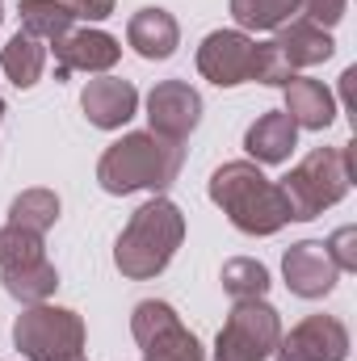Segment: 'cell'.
<instances>
[{"label":"cell","mask_w":357,"mask_h":361,"mask_svg":"<svg viewBox=\"0 0 357 361\" xmlns=\"http://www.w3.org/2000/svg\"><path fill=\"white\" fill-rule=\"evenodd\" d=\"M210 202L227 214V223L244 235H277L290 223V202L277 180L261 173L253 160H227L210 173Z\"/></svg>","instance_id":"1"},{"label":"cell","mask_w":357,"mask_h":361,"mask_svg":"<svg viewBox=\"0 0 357 361\" xmlns=\"http://www.w3.org/2000/svg\"><path fill=\"white\" fill-rule=\"evenodd\" d=\"M181 164H185V147L173 139H160L152 130H135V135H122L118 143H109L97 160V185L114 197H126V193H160L181 177Z\"/></svg>","instance_id":"2"},{"label":"cell","mask_w":357,"mask_h":361,"mask_svg":"<svg viewBox=\"0 0 357 361\" xmlns=\"http://www.w3.org/2000/svg\"><path fill=\"white\" fill-rule=\"evenodd\" d=\"M181 240H185V214H181V206L156 193L122 227V235L114 244V265L131 281H152V277H160L173 265Z\"/></svg>","instance_id":"3"},{"label":"cell","mask_w":357,"mask_h":361,"mask_svg":"<svg viewBox=\"0 0 357 361\" xmlns=\"http://www.w3.org/2000/svg\"><path fill=\"white\" fill-rule=\"evenodd\" d=\"M277 185H282V193L290 202V219L294 223L320 219L353 185V143H345V147H315L307 160H298Z\"/></svg>","instance_id":"4"},{"label":"cell","mask_w":357,"mask_h":361,"mask_svg":"<svg viewBox=\"0 0 357 361\" xmlns=\"http://www.w3.org/2000/svg\"><path fill=\"white\" fill-rule=\"evenodd\" d=\"M13 345L30 361H63L85 353V319L68 307H25L13 319Z\"/></svg>","instance_id":"5"},{"label":"cell","mask_w":357,"mask_h":361,"mask_svg":"<svg viewBox=\"0 0 357 361\" xmlns=\"http://www.w3.org/2000/svg\"><path fill=\"white\" fill-rule=\"evenodd\" d=\"M282 336V319L265 298H244L219 328L214 361H269Z\"/></svg>","instance_id":"6"},{"label":"cell","mask_w":357,"mask_h":361,"mask_svg":"<svg viewBox=\"0 0 357 361\" xmlns=\"http://www.w3.org/2000/svg\"><path fill=\"white\" fill-rule=\"evenodd\" d=\"M131 336L143 349V361H206L202 341L181 324V315L160 302V298H143L131 311Z\"/></svg>","instance_id":"7"},{"label":"cell","mask_w":357,"mask_h":361,"mask_svg":"<svg viewBox=\"0 0 357 361\" xmlns=\"http://www.w3.org/2000/svg\"><path fill=\"white\" fill-rule=\"evenodd\" d=\"M349 357V328L337 315H307L290 332L277 336L273 361H345Z\"/></svg>","instance_id":"8"},{"label":"cell","mask_w":357,"mask_h":361,"mask_svg":"<svg viewBox=\"0 0 357 361\" xmlns=\"http://www.w3.org/2000/svg\"><path fill=\"white\" fill-rule=\"evenodd\" d=\"M202 122V97L189 80H160L147 92V130L160 139L185 143Z\"/></svg>","instance_id":"9"},{"label":"cell","mask_w":357,"mask_h":361,"mask_svg":"<svg viewBox=\"0 0 357 361\" xmlns=\"http://www.w3.org/2000/svg\"><path fill=\"white\" fill-rule=\"evenodd\" d=\"M253 51H257V42L244 30H214L198 47V72L210 85H219V89L248 85V76H253Z\"/></svg>","instance_id":"10"},{"label":"cell","mask_w":357,"mask_h":361,"mask_svg":"<svg viewBox=\"0 0 357 361\" xmlns=\"http://www.w3.org/2000/svg\"><path fill=\"white\" fill-rule=\"evenodd\" d=\"M122 59V47L105 30H72L55 42V80H68L72 72L105 76Z\"/></svg>","instance_id":"11"},{"label":"cell","mask_w":357,"mask_h":361,"mask_svg":"<svg viewBox=\"0 0 357 361\" xmlns=\"http://www.w3.org/2000/svg\"><path fill=\"white\" fill-rule=\"evenodd\" d=\"M282 277H286L290 294H298V298H324V294H332L341 269L332 265L324 240H298L282 257Z\"/></svg>","instance_id":"12"},{"label":"cell","mask_w":357,"mask_h":361,"mask_svg":"<svg viewBox=\"0 0 357 361\" xmlns=\"http://www.w3.org/2000/svg\"><path fill=\"white\" fill-rule=\"evenodd\" d=\"M80 109L97 130H118L139 114V89L118 76H97L80 92Z\"/></svg>","instance_id":"13"},{"label":"cell","mask_w":357,"mask_h":361,"mask_svg":"<svg viewBox=\"0 0 357 361\" xmlns=\"http://www.w3.org/2000/svg\"><path fill=\"white\" fill-rule=\"evenodd\" d=\"M126 47H131L139 59H152V63L173 59L177 47H181L177 17H173L169 8H160V4H147V8L131 13V21H126Z\"/></svg>","instance_id":"14"},{"label":"cell","mask_w":357,"mask_h":361,"mask_svg":"<svg viewBox=\"0 0 357 361\" xmlns=\"http://www.w3.org/2000/svg\"><path fill=\"white\" fill-rule=\"evenodd\" d=\"M294 147H298V126L290 122L286 109H269L244 130V152L253 164H286Z\"/></svg>","instance_id":"15"},{"label":"cell","mask_w":357,"mask_h":361,"mask_svg":"<svg viewBox=\"0 0 357 361\" xmlns=\"http://www.w3.org/2000/svg\"><path fill=\"white\" fill-rule=\"evenodd\" d=\"M290 122L298 130H328L337 122V97L328 85L311 80V76H290L286 80V105Z\"/></svg>","instance_id":"16"},{"label":"cell","mask_w":357,"mask_h":361,"mask_svg":"<svg viewBox=\"0 0 357 361\" xmlns=\"http://www.w3.org/2000/svg\"><path fill=\"white\" fill-rule=\"evenodd\" d=\"M273 47L282 51V59L290 68H315V63L332 59V51H337L332 34L320 30V25H311L307 17H294L282 30H273Z\"/></svg>","instance_id":"17"},{"label":"cell","mask_w":357,"mask_h":361,"mask_svg":"<svg viewBox=\"0 0 357 361\" xmlns=\"http://www.w3.org/2000/svg\"><path fill=\"white\" fill-rule=\"evenodd\" d=\"M0 68H4V76L17 89H34L42 80V72H47V42H38L34 34L17 30L4 42V51H0Z\"/></svg>","instance_id":"18"},{"label":"cell","mask_w":357,"mask_h":361,"mask_svg":"<svg viewBox=\"0 0 357 361\" xmlns=\"http://www.w3.org/2000/svg\"><path fill=\"white\" fill-rule=\"evenodd\" d=\"M17 17H21V30L34 34L38 42H59L63 34H72L76 25V13L63 4V0H21L17 4Z\"/></svg>","instance_id":"19"},{"label":"cell","mask_w":357,"mask_h":361,"mask_svg":"<svg viewBox=\"0 0 357 361\" xmlns=\"http://www.w3.org/2000/svg\"><path fill=\"white\" fill-rule=\"evenodd\" d=\"M0 281H4V290H8L21 307H38V302H51V294L59 290V269L42 257V261H34V265L4 269Z\"/></svg>","instance_id":"20"},{"label":"cell","mask_w":357,"mask_h":361,"mask_svg":"<svg viewBox=\"0 0 357 361\" xmlns=\"http://www.w3.org/2000/svg\"><path fill=\"white\" fill-rule=\"evenodd\" d=\"M8 223L25 227L34 235H47L59 223V193L55 189H25V193H17L13 206H8Z\"/></svg>","instance_id":"21"},{"label":"cell","mask_w":357,"mask_h":361,"mask_svg":"<svg viewBox=\"0 0 357 361\" xmlns=\"http://www.w3.org/2000/svg\"><path fill=\"white\" fill-rule=\"evenodd\" d=\"M303 8V0H231V17L236 25L248 30H282L286 21H294Z\"/></svg>","instance_id":"22"},{"label":"cell","mask_w":357,"mask_h":361,"mask_svg":"<svg viewBox=\"0 0 357 361\" xmlns=\"http://www.w3.org/2000/svg\"><path fill=\"white\" fill-rule=\"evenodd\" d=\"M219 281H223V290L236 298V302H244V298H265L269 290V269L261 261H253V257H231L223 273H219Z\"/></svg>","instance_id":"23"},{"label":"cell","mask_w":357,"mask_h":361,"mask_svg":"<svg viewBox=\"0 0 357 361\" xmlns=\"http://www.w3.org/2000/svg\"><path fill=\"white\" fill-rule=\"evenodd\" d=\"M42 257H47L42 235H34V231H25V227H13V223L0 227V273L34 265V261H42Z\"/></svg>","instance_id":"24"},{"label":"cell","mask_w":357,"mask_h":361,"mask_svg":"<svg viewBox=\"0 0 357 361\" xmlns=\"http://www.w3.org/2000/svg\"><path fill=\"white\" fill-rule=\"evenodd\" d=\"M290 76H294V68L282 59V51L273 47V38H269V42H257V51H253V76H248V80H257V85H273V89H286Z\"/></svg>","instance_id":"25"},{"label":"cell","mask_w":357,"mask_h":361,"mask_svg":"<svg viewBox=\"0 0 357 361\" xmlns=\"http://www.w3.org/2000/svg\"><path fill=\"white\" fill-rule=\"evenodd\" d=\"M332 265L341 273H357V227H337L328 240H324Z\"/></svg>","instance_id":"26"},{"label":"cell","mask_w":357,"mask_h":361,"mask_svg":"<svg viewBox=\"0 0 357 361\" xmlns=\"http://www.w3.org/2000/svg\"><path fill=\"white\" fill-rule=\"evenodd\" d=\"M345 8H349V0H303L298 13H307V21L320 25V30H332L345 17Z\"/></svg>","instance_id":"27"},{"label":"cell","mask_w":357,"mask_h":361,"mask_svg":"<svg viewBox=\"0 0 357 361\" xmlns=\"http://www.w3.org/2000/svg\"><path fill=\"white\" fill-rule=\"evenodd\" d=\"M63 4L76 13V21H105L114 13V0H63Z\"/></svg>","instance_id":"28"},{"label":"cell","mask_w":357,"mask_h":361,"mask_svg":"<svg viewBox=\"0 0 357 361\" xmlns=\"http://www.w3.org/2000/svg\"><path fill=\"white\" fill-rule=\"evenodd\" d=\"M63 361H89V357H85V353H76V357H63Z\"/></svg>","instance_id":"29"},{"label":"cell","mask_w":357,"mask_h":361,"mask_svg":"<svg viewBox=\"0 0 357 361\" xmlns=\"http://www.w3.org/2000/svg\"><path fill=\"white\" fill-rule=\"evenodd\" d=\"M4 109H8V105H4V101H0V122H4Z\"/></svg>","instance_id":"30"},{"label":"cell","mask_w":357,"mask_h":361,"mask_svg":"<svg viewBox=\"0 0 357 361\" xmlns=\"http://www.w3.org/2000/svg\"><path fill=\"white\" fill-rule=\"evenodd\" d=\"M0 21H4V8H0Z\"/></svg>","instance_id":"31"}]
</instances>
